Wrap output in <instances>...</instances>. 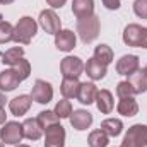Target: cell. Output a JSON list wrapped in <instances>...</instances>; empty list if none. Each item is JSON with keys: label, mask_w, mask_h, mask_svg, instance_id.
I'll use <instances>...</instances> for the list:
<instances>
[{"label": "cell", "mask_w": 147, "mask_h": 147, "mask_svg": "<svg viewBox=\"0 0 147 147\" xmlns=\"http://www.w3.org/2000/svg\"><path fill=\"white\" fill-rule=\"evenodd\" d=\"M36 33H38V22L33 17L24 16V17L19 19V22L14 28V41L21 43V45H29L31 39L36 36Z\"/></svg>", "instance_id": "obj_1"}, {"label": "cell", "mask_w": 147, "mask_h": 147, "mask_svg": "<svg viewBox=\"0 0 147 147\" xmlns=\"http://www.w3.org/2000/svg\"><path fill=\"white\" fill-rule=\"evenodd\" d=\"M77 33L82 39V43H92L96 38L99 36V19L96 16L80 19L77 22Z\"/></svg>", "instance_id": "obj_2"}, {"label": "cell", "mask_w": 147, "mask_h": 147, "mask_svg": "<svg viewBox=\"0 0 147 147\" xmlns=\"http://www.w3.org/2000/svg\"><path fill=\"white\" fill-rule=\"evenodd\" d=\"M123 43L128 46L147 48V28L139 24H128L123 29Z\"/></svg>", "instance_id": "obj_3"}, {"label": "cell", "mask_w": 147, "mask_h": 147, "mask_svg": "<svg viewBox=\"0 0 147 147\" xmlns=\"http://www.w3.org/2000/svg\"><path fill=\"white\" fill-rule=\"evenodd\" d=\"M120 147H147V127L146 125H132Z\"/></svg>", "instance_id": "obj_4"}, {"label": "cell", "mask_w": 147, "mask_h": 147, "mask_svg": "<svg viewBox=\"0 0 147 147\" xmlns=\"http://www.w3.org/2000/svg\"><path fill=\"white\" fill-rule=\"evenodd\" d=\"M22 137H24V134H22V125L17 123V121H7V123L2 127V130H0V139H2V142H5V144L16 146V144H19V142L22 140Z\"/></svg>", "instance_id": "obj_5"}, {"label": "cell", "mask_w": 147, "mask_h": 147, "mask_svg": "<svg viewBox=\"0 0 147 147\" xmlns=\"http://www.w3.org/2000/svg\"><path fill=\"white\" fill-rule=\"evenodd\" d=\"M31 98H33V101H36L39 105H48L51 101V98H53L51 84L46 82V80L38 79L34 82V86H33V89H31Z\"/></svg>", "instance_id": "obj_6"}, {"label": "cell", "mask_w": 147, "mask_h": 147, "mask_svg": "<svg viewBox=\"0 0 147 147\" xmlns=\"http://www.w3.org/2000/svg\"><path fill=\"white\" fill-rule=\"evenodd\" d=\"M45 132H46V135H45V147H63L65 146V128L60 123L48 127Z\"/></svg>", "instance_id": "obj_7"}, {"label": "cell", "mask_w": 147, "mask_h": 147, "mask_svg": "<svg viewBox=\"0 0 147 147\" xmlns=\"http://www.w3.org/2000/svg\"><path fill=\"white\" fill-rule=\"evenodd\" d=\"M39 26L48 34H57L60 31V17L53 9H46L39 14Z\"/></svg>", "instance_id": "obj_8"}, {"label": "cell", "mask_w": 147, "mask_h": 147, "mask_svg": "<svg viewBox=\"0 0 147 147\" xmlns=\"http://www.w3.org/2000/svg\"><path fill=\"white\" fill-rule=\"evenodd\" d=\"M60 70L63 77H79L84 70V63L79 57H65L60 63Z\"/></svg>", "instance_id": "obj_9"}, {"label": "cell", "mask_w": 147, "mask_h": 147, "mask_svg": "<svg viewBox=\"0 0 147 147\" xmlns=\"http://www.w3.org/2000/svg\"><path fill=\"white\" fill-rule=\"evenodd\" d=\"M75 43H77L75 33L70 31V29H60L55 34V46L60 51H70V50H74Z\"/></svg>", "instance_id": "obj_10"}, {"label": "cell", "mask_w": 147, "mask_h": 147, "mask_svg": "<svg viewBox=\"0 0 147 147\" xmlns=\"http://www.w3.org/2000/svg\"><path fill=\"white\" fill-rule=\"evenodd\" d=\"M139 70V57L135 55H123L116 63V72L120 75H132Z\"/></svg>", "instance_id": "obj_11"}, {"label": "cell", "mask_w": 147, "mask_h": 147, "mask_svg": "<svg viewBox=\"0 0 147 147\" xmlns=\"http://www.w3.org/2000/svg\"><path fill=\"white\" fill-rule=\"evenodd\" d=\"M31 103H33V98H31V96L21 94V96L14 98V99L9 103V110H10L12 115H16V116H22V115H26V113L29 111Z\"/></svg>", "instance_id": "obj_12"}, {"label": "cell", "mask_w": 147, "mask_h": 147, "mask_svg": "<svg viewBox=\"0 0 147 147\" xmlns=\"http://www.w3.org/2000/svg\"><path fill=\"white\" fill-rule=\"evenodd\" d=\"M96 96H98V87L92 84V82H82L79 86V91H77V99L79 103L82 105H92L96 101Z\"/></svg>", "instance_id": "obj_13"}, {"label": "cell", "mask_w": 147, "mask_h": 147, "mask_svg": "<svg viewBox=\"0 0 147 147\" xmlns=\"http://www.w3.org/2000/svg\"><path fill=\"white\" fill-rule=\"evenodd\" d=\"M21 82L22 80L19 79V75L16 74L14 69H7V70L0 72V91H5V92L14 91L16 87H19Z\"/></svg>", "instance_id": "obj_14"}, {"label": "cell", "mask_w": 147, "mask_h": 147, "mask_svg": "<svg viewBox=\"0 0 147 147\" xmlns=\"http://www.w3.org/2000/svg\"><path fill=\"white\" fill-rule=\"evenodd\" d=\"M72 12L79 21L94 16V0H74Z\"/></svg>", "instance_id": "obj_15"}, {"label": "cell", "mask_w": 147, "mask_h": 147, "mask_svg": "<svg viewBox=\"0 0 147 147\" xmlns=\"http://www.w3.org/2000/svg\"><path fill=\"white\" fill-rule=\"evenodd\" d=\"M92 123V115L86 110H77L72 111L70 115V125H72L75 130H86L89 128Z\"/></svg>", "instance_id": "obj_16"}, {"label": "cell", "mask_w": 147, "mask_h": 147, "mask_svg": "<svg viewBox=\"0 0 147 147\" xmlns=\"http://www.w3.org/2000/svg\"><path fill=\"white\" fill-rule=\"evenodd\" d=\"M84 70L87 74V77H91L92 80H101V79H105V75H106V65L99 63V62L92 57V58H89L87 63L84 65Z\"/></svg>", "instance_id": "obj_17"}, {"label": "cell", "mask_w": 147, "mask_h": 147, "mask_svg": "<svg viewBox=\"0 0 147 147\" xmlns=\"http://www.w3.org/2000/svg\"><path fill=\"white\" fill-rule=\"evenodd\" d=\"M22 134L29 140H38L43 135V128H41L38 118H28V120H24V123H22Z\"/></svg>", "instance_id": "obj_18"}, {"label": "cell", "mask_w": 147, "mask_h": 147, "mask_svg": "<svg viewBox=\"0 0 147 147\" xmlns=\"http://www.w3.org/2000/svg\"><path fill=\"white\" fill-rule=\"evenodd\" d=\"M79 79L77 77H63L62 80V86H60V92L65 99H72V98H77V91H79Z\"/></svg>", "instance_id": "obj_19"}, {"label": "cell", "mask_w": 147, "mask_h": 147, "mask_svg": "<svg viewBox=\"0 0 147 147\" xmlns=\"http://www.w3.org/2000/svg\"><path fill=\"white\" fill-rule=\"evenodd\" d=\"M116 110L123 116H135L139 113V105L134 98H120Z\"/></svg>", "instance_id": "obj_20"}, {"label": "cell", "mask_w": 147, "mask_h": 147, "mask_svg": "<svg viewBox=\"0 0 147 147\" xmlns=\"http://www.w3.org/2000/svg\"><path fill=\"white\" fill-rule=\"evenodd\" d=\"M96 105H98V110L105 115L111 113L113 110V96L108 89H101L98 91V96H96Z\"/></svg>", "instance_id": "obj_21"}, {"label": "cell", "mask_w": 147, "mask_h": 147, "mask_svg": "<svg viewBox=\"0 0 147 147\" xmlns=\"http://www.w3.org/2000/svg\"><path fill=\"white\" fill-rule=\"evenodd\" d=\"M101 130L108 135V137H118L123 130V123L120 118H108L101 123Z\"/></svg>", "instance_id": "obj_22"}, {"label": "cell", "mask_w": 147, "mask_h": 147, "mask_svg": "<svg viewBox=\"0 0 147 147\" xmlns=\"http://www.w3.org/2000/svg\"><path fill=\"white\" fill-rule=\"evenodd\" d=\"M128 80H130V84L134 86L135 94H142V92L147 91V72L146 70H140V69H139L135 74H132V75L128 77Z\"/></svg>", "instance_id": "obj_23"}, {"label": "cell", "mask_w": 147, "mask_h": 147, "mask_svg": "<svg viewBox=\"0 0 147 147\" xmlns=\"http://www.w3.org/2000/svg\"><path fill=\"white\" fill-rule=\"evenodd\" d=\"M94 58L99 62V63H103V65H110L111 62H113V50H111L108 45H99V46H96V50H94Z\"/></svg>", "instance_id": "obj_24"}, {"label": "cell", "mask_w": 147, "mask_h": 147, "mask_svg": "<svg viewBox=\"0 0 147 147\" xmlns=\"http://www.w3.org/2000/svg\"><path fill=\"white\" fill-rule=\"evenodd\" d=\"M108 135L103 132V130H94L91 132L89 139H87V144L89 147H106L108 146Z\"/></svg>", "instance_id": "obj_25"}, {"label": "cell", "mask_w": 147, "mask_h": 147, "mask_svg": "<svg viewBox=\"0 0 147 147\" xmlns=\"http://www.w3.org/2000/svg\"><path fill=\"white\" fill-rule=\"evenodd\" d=\"M24 57V50L21 48V46H16V48H10V50H7L3 55H2V62L5 63V65H14L19 58H22Z\"/></svg>", "instance_id": "obj_26"}, {"label": "cell", "mask_w": 147, "mask_h": 147, "mask_svg": "<svg viewBox=\"0 0 147 147\" xmlns=\"http://www.w3.org/2000/svg\"><path fill=\"white\" fill-rule=\"evenodd\" d=\"M58 116L55 115V111H41L39 115H38V121H39V125H41V128L43 130H46L48 127H51V125H57L58 123Z\"/></svg>", "instance_id": "obj_27"}, {"label": "cell", "mask_w": 147, "mask_h": 147, "mask_svg": "<svg viewBox=\"0 0 147 147\" xmlns=\"http://www.w3.org/2000/svg\"><path fill=\"white\" fill-rule=\"evenodd\" d=\"M10 69H14L16 70V74L19 75V79L21 80H26L28 77H29V74H31V65H29V62L28 60H24V57L22 58H19Z\"/></svg>", "instance_id": "obj_28"}, {"label": "cell", "mask_w": 147, "mask_h": 147, "mask_svg": "<svg viewBox=\"0 0 147 147\" xmlns=\"http://www.w3.org/2000/svg\"><path fill=\"white\" fill-rule=\"evenodd\" d=\"M9 41H14V28L10 22L0 21V45L9 43Z\"/></svg>", "instance_id": "obj_29"}, {"label": "cell", "mask_w": 147, "mask_h": 147, "mask_svg": "<svg viewBox=\"0 0 147 147\" xmlns=\"http://www.w3.org/2000/svg\"><path fill=\"white\" fill-rule=\"evenodd\" d=\"M55 115L58 118H70V115H72V103L69 99L58 101L57 106H55Z\"/></svg>", "instance_id": "obj_30"}, {"label": "cell", "mask_w": 147, "mask_h": 147, "mask_svg": "<svg viewBox=\"0 0 147 147\" xmlns=\"http://www.w3.org/2000/svg\"><path fill=\"white\" fill-rule=\"evenodd\" d=\"M116 94H118V98H134L135 96V89L130 84V80H123V82H118Z\"/></svg>", "instance_id": "obj_31"}, {"label": "cell", "mask_w": 147, "mask_h": 147, "mask_svg": "<svg viewBox=\"0 0 147 147\" xmlns=\"http://www.w3.org/2000/svg\"><path fill=\"white\" fill-rule=\"evenodd\" d=\"M134 12L137 17L147 19V0H135L134 3Z\"/></svg>", "instance_id": "obj_32"}, {"label": "cell", "mask_w": 147, "mask_h": 147, "mask_svg": "<svg viewBox=\"0 0 147 147\" xmlns=\"http://www.w3.org/2000/svg\"><path fill=\"white\" fill-rule=\"evenodd\" d=\"M103 3H105V7L106 9H110V10H116V9H120V0H103Z\"/></svg>", "instance_id": "obj_33"}, {"label": "cell", "mask_w": 147, "mask_h": 147, "mask_svg": "<svg viewBox=\"0 0 147 147\" xmlns=\"http://www.w3.org/2000/svg\"><path fill=\"white\" fill-rule=\"evenodd\" d=\"M65 2H67V0H46V3H48L51 9H60V7L65 5Z\"/></svg>", "instance_id": "obj_34"}, {"label": "cell", "mask_w": 147, "mask_h": 147, "mask_svg": "<svg viewBox=\"0 0 147 147\" xmlns=\"http://www.w3.org/2000/svg\"><path fill=\"white\" fill-rule=\"evenodd\" d=\"M5 118H7L5 110H3V108H0V125H2V123H5Z\"/></svg>", "instance_id": "obj_35"}, {"label": "cell", "mask_w": 147, "mask_h": 147, "mask_svg": "<svg viewBox=\"0 0 147 147\" xmlns=\"http://www.w3.org/2000/svg\"><path fill=\"white\" fill-rule=\"evenodd\" d=\"M5 101H7V99H5V96H3V94L0 92V108H3V105H5Z\"/></svg>", "instance_id": "obj_36"}, {"label": "cell", "mask_w": 147, "mask_h": 147, "mask_svg": "<svg viewBox=\"0 0 147 147\" xmlns=\"http://www.w3.org/2000/svg\"><path fill=\"white\" fill-rule=\"evenodd\" d=\"M14 0H0V3H3V5H9V3H12Z\"/></svg>", "instance_id": "obj_37"}, {"label": "cell", "mask_w": 147, "mask_h": 147, "mask_svg": "<svg viewBox=\"0 0 147 147\" xmlns=\"http://www.w3.org/2000/svg\"><path fill=\"white\" fill-rule=\"evenodd\" d=\"M17 147H29V146H26V144H19Z\"/></svg>", "instance_id": "obj_38"}, {"label": "cell", "mask_w": 147, "mask_h": 147, "mask_svg": "<svg viewBox=\"0 0 147 147\" xmlns=\"http://www.w3.org/2000/svg\"><path fill=\"white\" fill-rule=\"evenodd\" d=\"M0 147H3V144H2V142H0Z\"/></svg>", "instance_id": "obj_39"}, {"label": "cell", "mask_w": 147, "mask_h": 147, "mask_svg": "<svg viewBox=\"0 0 147 147\" xmlns=\"http://www.w3.org/2000/svg\"><path fill=\"white\" fill-rule=\"evenodd\" d=\"M144 70H146V72H147V65H146V69H144Z\"/></svg>", "instance_id": "obj_40"}]
</instances>
